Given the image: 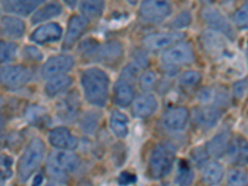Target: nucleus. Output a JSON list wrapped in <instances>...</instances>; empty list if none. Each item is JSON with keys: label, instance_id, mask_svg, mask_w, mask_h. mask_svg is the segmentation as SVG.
<instances>
[{"label": "nucleus", "instance_id": "obj_1", "mask_svg": "<svg viewBox=\"0 0 248 186\" xmlns=\"http://www.w3.org/2000/svg\"><path fill=\"white\" fill-rule=\"evenodd\" d=\"M109 77L99 67H90L82 71L81 86L85 97L91 105L105 107L109 96Z\"/></svg>", "mask_w": 248, "mask_h": 186}, {"label": "nucleus", "instance_id": "obj_2", "mask_svg": "<svg viewBox=\"0 0 248 186\" xmlns=\"http://www.w3.org/2000/svg\"><path fill=\"white\" fill-rule=\"evenodd\" d=\"M45 155V144L40 138H35L29 143L25 152L21 155L17 165V174L21 181H26L34 174L43 163Z\"/></svg>", "mask_w": 248, "mask_h": 186}, {"label": "nucleus", "instance_id": "obj_3", "mask_svg": "<svg viewBox=\"0 0 248 186\" xmlns=\"http://www.w3.org/2000/svg\"><path fill=\"white\" fill-rule=\"evenodd\" d=\"M175 152L168 144L155 147L149 158V174L153 179H161L170 172L174 163Z\"/></svg>", "mask_w": 248, "mask_h": 186}, {"label": "nucleus", "instance_id": "obj_4", "mask_svg": "<svg viewBox=\"0 0 248 186\" xmlns=\"http://www.w3.org/2000/svg\"><path fill=\"white\" fill-rule=\"evenodd\" d=\"M32 78V71L24 65H3L0 67V86L6 90H19Z\"/></svg>", "mask_w": 248, "mask_h": 186}, {"label": "nucleus", "instance_id": "obj_5", "mask_svg": "<svg viewBox=\"0 0 248 186\" xmlns=\"http://www.w3.org/2000/svg\"><path fill=\"white\" fill-rule=\"evenodd\" d=\"M170 0H143L139 6V15L148 23H161L171 15Z\"/></svg>", "mask_w": 248, "mask_h": 186}, {"label": "nucleus", "instance_id": "obj_6", "mask_svg": "<svg viewBox=\"0 0 248 186\" xmlns=\"http://www.w3.org/2000/svg\"><path fill=\"white\" fill-rule=\"evenodd\" d=\"M194 48L187 43L175 44L171 47L164 50L163 55H161L164 65L171 68L189 65L194 61Z\"/></svg>", "mask_w": 248, "mask_h": 186}, {"label": "nucleus", "instance_id": "obj_7", "mask_svg": "<svg viewBox=\"0 0 248 186\" xmlns=\"http://www.w3.org/2000/svg\"><path fill=\"white\" fill-rule=\"evenodd\" d=\"M185 39V34L180 31H168V32H155L144 37V46L150 51L167 50L175 44L181 43Z\"/></svg>", "mask_w": 248, "mask_h": 186}, {"label": "nucleus", "instance_id": "obj_8", "mask_svg": "<svg viewBox=\"0 0 248 186\" xmlns=\"http://www.w3.org/2000/svg\"><path fill=\"white\" fill-rule=\"evenodd\" d=\"M75 66V59L71 55L62 54L57 56H52L47 60L41 67V77L43 78H51V77L59 76L70 72Z\"/></svg>", "mask_w": 248, "mask_h": 186}, {"label": "nucleus", "instance_id": "obj_9", "mask_svg": "<svg viewBox=\"0 0 248 186\" xmlns=\"http://www.w3.org/2000/svg\"><path fill=\"white\" fill-rule=\"evenodd\" d=\"M47 0H0V6L8 14L15 16H29L34 14Z\"/></svg>", "mask_w": 248, "mask_h": 186}, {"label": "nucleus", "instance_id": "obj_10", "mask_svg": "<svg viewBox=\"0 0 248 186\" xmlns=\"http://www.w3.org/2000/svg\"><path fill=\"white\" fill-rule=\"evenodd\" d=\"M63 30L59 23H47L40 25L30 35V41L37 45H47L61 40Z\"/></svg>", "mask_w": 248, "mask_h": 186}, {"label": "nucleus", "instance_id": "obj_11", "mask_svg": "<svg viewBox=\"0 0 248 186\" xmlns=\"http://www.w3.org/2000/svg\"><path fill=\"white\" fill-rule=\"evenodd\" d=\"M202 19L205 20V23L209 26H211L214 30L218 31L220 34L225 35V36L229 37L230 40L234 39L233 28H232L231 24L227 21V19H226L217 9H205L202 12Z\"/></svg>", "mask_w": 248, "mask_h": 186}, {"label": "nucleus", "instance_id": "obj_12", "mask_svg": "<svg viewBox=\"0 0 248 186\" xmlns=\"http://www.w3.org/2000/svg\"><path fill=\"white\" fill-rule=\"evenodd\" d=\"M26 24L21 17L5 15L0 19V35L6 39L19 40L25 35Z\"/></svg>", "mask_w": 248, "mask_h": 186}, {"label": "nucleus", "instance_id": "obj_13", "mask_svg": "<svg viewBox=\"0 0 248 186\" xmlns=\"http://www.w3.org/2000/svg\"><path fill=\"white\" fill-rule=\"evenodd\" d=\"M48 141L52 147L60 150H74L78 145L76 137L72 136L70 130L65 127H57L51 130L48 134Z\"/></svg>", "mask_w": 248, "mask_h": 186}, {"label": "nucleus", "instance_id": "obj_14", "mask_svg": "<svg viewBox=\"0 0 248 186\" xmlns=\"http://www.w3.org/2000/svg\"><path fill=\"white\" fill-rule=\"evenodd\" d=\"M88 26V20L81 15H74L71 16L68 21L67 31L65 34V40H63V47L68 48L74 46L77 43V40L83 35Z\"/></svg>", "mask_w": 248, "mask_h": 186}, {"label": "nucleus", "instance_id": "obj_15", "mask_svg": "<svg viewBox=\"0 0 248 186\" xmlns=\"http://www.w3.org/2000/svg\"><path fill=\"white\" fill-rule=\"evenodd\" d=\"M189 110L185 107H172L164 113L163 123L170 130H181L189 122Z\"/></svg>", "mask_w": 248, "mask_h": 186}, {"label": "nucleus", "instance_id": "obj_16", "mask_svg": "<svg viewBox=\"0 0 248 186\" xmlns=\"http://www.w3.org/2000/svg\"><path fill=\"white\" fill-rule=\"evenodd\" d=\"M222 117V110L216 106H209V107L199 108L195 114V121L199 127L202 129H210L215 127L217 122Z\"/></svg>", "mask_w": 248, "mask_h": 186}, {"label": "nucleus", "instance_id": "obj_17", "mask_svg": "<svg viewBox=\"0 0 248 186\" xmlns=\"http://www.w3.org/2000/svg\"><path fill=\"white\" fill-rule=\"evenodd\" d=\"M48 161L61 168L62 170H65L68 174L75 172L79 167L78 156L75 153H68L67 150H60V152L52 153Z\"/></svg>", "mask_w": 248, "mask_h": 186}, {"label": "nucleus", "instance_id": "obj_18", "mask_svg": "<svg viewBox=\"0 0 248 186\" xmlns=\"http://www.w3.org/2000/svg\"><path fill=\"white\" fill-rule=\"evenodd\" d=\"M231 144V134L230 132H221L214 138L210 139L207 145H206V152L207 154L215 156V158H220L222 155L227 153Z\"/></svg>", "mask_w": 248, "mask_h": 186}, {"label": "nucleus", "instance_id": "obj_19", "mask_svg": "<svg viewBox=\"0 0 248 186\" xmlns=\"http://www.w3.org/2000/svg\"><path fill=\"white\" fill-rule=\"evenodd\" d=\"M113 101L119 107H128L134 102V88L129 81L119 79L114 86V94Z\"/></svg>", "mask_w": 248, "mask_h": 186}, {"label": "nucleus", "instance_id": "obj_20", "mask_svg": "<svg viewBox=\"0 0 248 186\" xmlns=\"http://www.w3.org/2000/svg\"><path fill=\"white\" fill-rule=\"evenodd\" d=\"M158 109V101L152 94H143L133 102V113L137 117L147 118Z\"/></svg>", "mask_w": 248, "mask_h": 186}, {"label": "nucleus", "instance_id": "obj_21", "mask_svg": "<svg viewBox=\"0 0 248 186\" xmlns=\"http://www.w3.org/2000/svg\"><path fill=\"white\" fill-rule=\"evenodd\" d=\"M98 60L103 63L114 65L123 56V46L118 41H110L97 51Z\"/></svg>", "mask_w": 248, "mask_h": 186}, {"label": "nucleus", "instance_id": "obj_22", "mask_svg": "<svg viewBox=\"0 0 248 186\" xmlns=\"http://www.w3.org/2000/svg\"><path fill=\"white\" fill-rule=\"evenodd\" d=\"M72 85V77L67 74L59 75L47 79L45 85V93L48 97H55L60 93H63Z\"/></svg>", "mask_w": 248, "mask_h": 186}, {"label": "nucleus", "instance_id": "obj_23", "mask_svg": "<svg viewBox=\"0 0 248 186\" xmlns=\"http://www.w3.org/2000/svg\"><path fill=\"white\" fill-rule=\"evenodd\" d=\"M62 13L61 4L57 1H52V3H47L46 5L40 6L36 12L31 16V21L34 24H41L45 23L47 20L54 19V17L59 16Z\"/></svg>", "mask_w": 248, "mask_h": 186}, {"label": "nucleus", "instance_id": "obj_24", "mask_svg": "<svg viewBox=\"0 0 248 186\" xmlns=\"http://www.w3.org/2000/svg\"><path fill=\"white\" fill-rule=\"evenodd\" d=\"M109 125L113 134L118 138H125L129 132V119L125 114L114 110L109 118Z\"/></svg>", "mask_w": 248, "mask_h": 186}, {"label": "nucleus", "instance_id": "obj_25", "mask_svg": "<svg viewBox=\"0 0 248 186\" xmlns=\"http://www.w3.org/2000/svg\"><path fill=\"white\" fill-rule=\"evenodd\" d=\"M79 10L82 16L86 19H96L103 14L105 10V0H81Z\"/></svg>", "mask_w": 248, "mask_h": 186}, {"label": "nucleus", "instance_id": "obj_26", "mask_svg": "<svg viewBox=\"0 0 248 186\" xmlns=\"http://www.w3.org/2000/svg\"><path fill=\"white\" fill-rule=\"evenodd\" d=\"M223 178V168L220 163H207L203 169V180L207 185L217 186Z\"/></svg>", "mask_w": 248, "mask_h": 186}, {"label": "nucleus", "instance_id": "obj_27", "mask_svg": "<svg viewBox=\"0 0 248 186\" xmlns=\"http://www.w3.org/2000/svg\"><path fill=\"white\" fill-rule=\"evenodd\" d=\"M79 109V102L77 96H67L66 99L61 102L60 106V114L65 119H74L77 116Z\"/></svg>", "mask_w": 248, "mask_h": 186}, {"label": "nucleus", "instance_id": "obj_28", "mask_svg": "<svg viewBox=\"0 0 248 186\" xmlns=\"http://www.w3.org/2000/svg\"><path fill=\"white\" fill-rule=\"evenodd\" d=\"M17 56V45L13 41H0V63L8 65Z\"/></svg>", "mask_w": 248, "mask_h": 186}, {"label": "nucleus", "instance_id": "obj_29", "mask_svg": "<svg viewBox=\"0 0 248 186\" xmlns=\"http://www.w3.org/2000/svg\"><path fill=\"white\" fill-rule=\"evenodd\" d=\"M194 180V172H192L190 164L185 160L179 163L178 175H176V184L179 186H190Z\"/></svg>", "mask_w": 248, "mask_h": 186}, {"label": "nucleus", "instance_id": "obj_30", "mask_svg": "<svg viewBox=\"0 0 248 186\" xmlns=\"http://www.w3.org/2000/svg\"><path fill=\"white\" fill-rule=\"evenodd\" d=\"M13 158L6 154L0 155V186H4L13 175Z\"/></svg>", "mask_w": 248, "mask_h": 186}, {"label": "nucleus", "instance_id": "obj_31", "mask_svg": "<svg viewBox=\"0 0 248 186\" xmlns=\"http://www.w3.org/2000/svg\"><path fill=\"white\" fill-rule=\"evenodd\" d=\"M233 24L240 29H248V0H245L242 5L232 15Z\"/></svg>", "mask_w": 248, "mask_h": 186}, {"label": "nucleus", "instance_id": "obj_32", "mask_svg": "<svg viewBox=\"0 0 248 186\" xmlns=\"http://www.w3.org/2000/svg\"><path fill=\"white\" fill-rule=\"evenodd\" d=\"M227 186H248V176L243 170L233 169L227 178Z\"/></svg>", "mask_w": 248, "mask_h": 186}, {"label": "nucleus", "instance_id": "obj_33", "mask_svg": "<svg viewBox=\"0 0 248 186\" xmlns=\"http://www.w3.org/2000/svg\"><path fill=\"white\" fill-rule=\"evenodd\" d=\"M201 81V74L198 71H187L180 77V83L184 87H194Z\"/></svg>", "mask_w": 248, "mask_h": 186}, {"label": "nucleus", "instance_id": "obj_34", "mask_svg": "<svg viewBox=\"0 0 248 186\" xmlns=\"http://www.w3.org/2000/svg\"><path fill=\"white\" fill-rule=\"evenodd\" d=\"M237 163L241 165H247L248 164V140L240 138L237 144Z\"/></svg>", "mask_w": 248, "mask_h": 186}, {"label": "nucleus", "instance_id": "obj_35", "mask_svg": "<svg viewBox=\"0 0 248 186\" xmlns=\"http://www.w3.org/2000/svg\"><path fill=\"white\" fill-rule=\"evenodd\" d=\"M46 169H47L48 175H50L51 178L54 179V180L60 181V183H65V181H67L68 175L70 174H68V172H66L65 170H62L61 168H59L57 165H55V164H52L48 161Z\"/></svg>", "mask_w": 248, "mask_h": 186}, {"label": "nucleus", "instance_id": "obj_36", "mask_svg": "<svg viewBox=\"0 0 248 186\" xmlns=\"http://www.w3.org/2000/svg\"><path fill=\"white\" fill-rule=\"evenodd\" d=\"M23 57L31 62H40L43 60V54L36 46L28 45L23 48Z\"/></svg>", "mask_w": 248, "mask_h": 186}, {"label": "nucleus", "instance_id": "obj_37", "mask_svg": "<svg viewBox=\"0 0 248 186\" xmlns=\"http://www.w3.org/2000/svg\"><path fill=\"white\" fill-rule=\"evenodd\" d=\"M156 81H158V77H156L155 72H152V71L144 72L140 76V78H139L140 87L144 88V90H150V88L154 87Z\"/></svg>", "mask_w": 248, "mask_h": 186}, {"label": "nucleus", "instance_id": "obj_38", "mask_svg": "<svg viewBox=\"0 0 248 186\" xmlns=\"http://www.w3.org/2000/svg\"><path fill=\"white\" fill-rule=\"evenodd\" d=\"M191 158L198 167H203L207 164V158H209V154L206 152V149L203 150V148H196L191 152Z\"/></svg>", "mask_w": 248, "mask_h": 186}, {"label": "nucleus", "instance_id": "obj_39", "mask_svg": "<svg viewBox=\"0 0 248 186\" xmlns=\"http://www.w3.org/2000/svg\"><path fill=\"white\" fill-rule=\"evenodd\" d=\"M190 23H191V15H190L189 12H183L178 15L172 20L171 28L174 29H183L189 26Z\"/></svg>", "mask_w": 248, "mask_h": 186}, {"label": "nucleus", "instance_id": "obj_40", "mask_svg": "<svg viewBox=\"0 0 248 186\" xmlns=\"http://www.w3.org/2000/svg\"><path fill=\"white\" fill-rule=\"evenodd\" d=\"M98 48H99L98 43H97L96 40H92V39L86 40L85 43H82L81 46H79V51H81L83 55L97 54Z\"/></svg>", "mask_w": 248, "mask_h": 186}, {"label": "nucleus", "instance_id": "obj_41", "mask_svg": "<svg viewBox=\"0 0 248 186\" xmlns=\"http://www.w3.org/2000/svg\"><path fill=\"white\" fill-rule=\"evenodd\" d=\"M247 79H243V81L236 82L232 87V91H233V96L237 97V98H242L245 96V93L247 92Z\"/></svg>", "mask_w": 248, "mask_h": 186}, {"label": "nucleus", "instance_id": "obj_42", "mask_svg": "<svg viewBox=\"0 0 248 186\" xmlns=\"http://www.w3.org/2000/svg\"><path fill=\"white\" fill-rule=\"evenodd\" d=\"M137 178L136 175L132 174L129 171H123L118 176V183L119 185H130V184L136 183Z\"/></svg>", "mask_w": 248, "mask_h": 186}, {"label": "nucleus", "instance_id": "obj_43", "mask_svg": "<svg viewBox=\"0 0 248 186\" xmlns=\"http://www.w3.org/2000/svg\"><path fill=\"white\" fill-rule=\"evenodd\" d=\"M43 183H44V176L41 174H37L35 175L34 180H32V185L31 186H40Z\"/></svg>", "mask_w": 248, "mask_h": 186}, {"label": "nucleus", "instance_id": "obj_44", "mask_svg": "<svg viewBox=\"0 0 248 186\" xmlns=\"http://www.w3.org/2000/svg\"><path fill=\"white\" fill-rule=\"evenodd\" d=\"M62 1L65 3L66 6H68V8H71V9L76 8L77 3H78V0H62Z\"/></svg>", "mask_w": 248, "mask_h": 186}, {"label": "nucleus", "instance_id": "obj_45", "mask_svg": "<svg viewBox=\"0 0 248 186\" xmlns=\"http://www.w3.org/2000/svg\"><path fill=\"white\" fill-rule=\"evenodd\" d=\"M3 128H4V118L3 116H1V113H0V132L3 130Z\"/></svg>", "mask_w": 248, "mask_h": 186}, {"label": "nucleus", "instance_id": "obj_46", "mask_svg": "<svg viewBox=\"0 0 248 186\" xmlns=\"http://www.w3.org/2000/svg\"><path fill=\"white\" fill-rule=\"evenodd\" d=\"M201 1H203V3H207V4H211L214 0H201Z\"/></svg>", "mask_w": 248, "mask_h": 186}, {"label": "nucleus", "instance_id": "obj_47", "mask_svg": "<svg viewBox=\"0 0 248 186\" xmlns=\"http://www.w3.org/2000/svg\"><path fill=\"white\" fill-rule=\"evenodd\" d=\"M128 1H129L130 4H133V5H134V4H137V1H138V0H128Z\"/></svg>", "mask_w": 248, "mask_h": 186}, {"label": "nucleus", "instance_id": "obj_48", "mask_svg": "<svg viewBox=\"0 0 248 186\" xmlns=\"http://www.w3.org/2000/svg\"><path fill=\"white\" fill-rule=\"evenodd\" d=\"M3 103H4V101H3V98H1V97H0V108L3 107Z\"/></svg>", "mask_w": 248, "mask_h": 186}, {"label": "nucleus", "instance_id": "obj_49", "mask_svg": "<svg viewBox=\"0 0 248 186\" xmlns=\"http://www.w3.org/2000/svg\"><path fill=\"white\" fill-rule=\"evenodd\" d=\"M47 186H60V185H57V184H55V183H51V184H48Z\"/></svg>", "mask_w": 248, "mask_h": 186}]
</instances>
